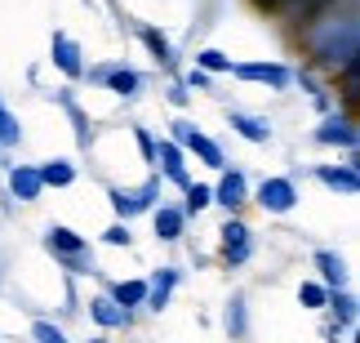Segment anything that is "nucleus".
Returning a JSON list of instances; mask_svg holds the SVG:
<instances>
[{
  "label": "nucleus",
  "instance_id": "obj_22",
  "mask_svg": "<svg viewBox=\"0 0 360 343\" xmlns=\"http://www.w3.org/2000/svg\"><path fill=\"white\" fill-rule=\"evenodd\" d=\"M107 299L124 312H138L147 299V277H129V281H107Z\"/></svg>",
  "mask_w": 360,
  "mask_h": 343
},
{
  "label": "nucleus",
  "instance_id": "obj_32",
  "mask_svg": "<svg viewBox=\"0 0 360 343\" xmlns=\"http://www.w3.org/2000/svg\"><path fill=\"white\" fill-rule=\"evenodd\" d=\"M134 134V147H138V156H143V166H156V130L151 125H129Z\"/></svg>",
  "mask_w": 360,
  "mask_h": 343
},
{
  "label": "nucleus",
  "instance_id": "obj_19",
  "mask_svg": "<svg viewBox=\"0 0 360 343\" xmlns=\"http://www.w3.org/2000/svg\"><path fill=\"white\" fill-rule=\"evenodd\" d=\"M36 174H40V187H53V192H63V187H72L76 178H80V166L72 156H49V161H36Z\"/></svg>",
  "mask_w": 360,
  "mask_h": 343
},
{
  "label": "nucleus",
  "instance_id": "obj_4",
  "mask_svg": "<svg viewBox=\"0 0 360 343\" xmlns=\"http://www.w3.org/2000/svg\"><path fill=\"white\" fill-rule=\"evenodd\" d=\"M298 201H302V197H298V183H294L289 174H267L258 187H249V205H258V210L271 214V218L289 214Z\"/></svg>",
  "mask_w": 360,
  "mask_h": 343
},
{
  "label": "nucleus",
  "instance_id": "obj_18",
  "mask_svg": "<svg viewBox=\"0 0 360 343\" xmlns=\"http://www.w3.org/2000/svg\"><path fill=\"white\" fill-rule=\"evenodd\" d=\"M227 130H236L245 143H254V147H267L276 139V130H271V120L267 116H258V112H227Z\"/></svg>",
  "mask_w": 360,
  "mask_h": 343
},
{
  "label": "nucleus",
  "instance_id": "obj_15",
  "mask_svg": "<svg viewBox=\"0 0 360 343\" xmlns=\"http://www.w3.org/2000/svg\"><path fill=\"white\" fill-rule=\"evenodd\" d=\"M311 178L329 192H338V197H356L360 192V166H311Z\"/></svg>",
  "mask_w": 360,
  "mask_h": 343
},
{
  "label": "nucleus",
  "instance_id": "obj_3",
  "mask_svg": "<svg viewBox=\"0 0 360 343\" xmlns=\"http://www.w3.org/2000/svg\"><path fill=\"white\" fill-rule=\"evenodd\" d=\"M311 143H316V147H334V152H356V147H360L356 112H347V107L325 112L321 120H316V130H311Z\"/></svg>",
  "mask_w": 360,
  "mask_h": 343
},
{
  "label": "nucleus",
  "instance_id": "obj_13",
  "mask_svg": "<svg viewBox=\"0 0 360 343\" xmlns=\"http://www.w3.org/2000/svg\"><path fill=\"white\" fill-rule=\"evenodd\" d=\"M134 36L143 40V49L151 54V63H156V67H165V72H178V54H174V40L165 36L156 23H138V27H134Z\"/></svg>",
  "mask_w": 360,
  "mask_h": 343
},
{
  "label": "nucleus",
  "instance_id": "obj_28",
  "mask_svg": "<svg viewBox=\"0 0 360 343\" xmlns=\"http://www.w3.org/2000/svg\"><path fill=\"white\" fill-rule=\"evenodd\" d=\"M231 54H223V49H214V45H205V49H196V63L191 67H200L205 76H231Z\"/></svg>",
  "mask_w": 360,
  "mask_h": 343
},
{
  "label": "nucleus",
  "instance_id": "obj_9",
  "mask_svg": "<svg viewBox=\"0 0 360 343\" xmlns=\"http://www.w3.org/2000/svg\"><path fill=\"white\" fill-rule=\"evenodd\" d=\"M151 170H156V174H160L169 187H178V192H183V187L191 183L187 152H183L178 143H169V139H156V166H151Z\"/></svg>",
  "mask_w": 360,
  "mask_h": 343
},
{
  "label": "nucleus",
  "instance_id": "obj_2",
  "mask_svg": "<svg viewBox=\"0 0 360 343\" xmlns=\"http://www.w3.org/2000/svg\"><path fill=\"white\" fill-rule=\"evenodd\" d=\"M40 245L58 258V263L72 272V277H94V245H89V237H80L76 227H67V223H49L45 227V237H40Z\"/></svg>",
  "mask_w": 360,
  "mask_h": 343
},
{
  "label": "nucleus",
  "instance_id": "obj_30",
  "mask_svg": "<svg viewBox=\"0 0 360 343\" xmlns=\"http://www.w3.org/2000/svg\"><path fill=\"white\" fill-rule=\"evenodd\" d=\"M325 299H329V290L316 277L311 281H298V304L307 308V312H325Z\"/></svg>",
  "mask_w": 360,
  "mask_h": 343
},
{
  "label": "nucleus",
  "instance_id": "obj_23",
  "mask_svg": "<svg viewBox=\"0 0 360 343\" xmlns=\"http://www.w3.org/2000/svg\"><path fill=\"white\" fill-rule=\"evenodd\" d=\"M183 152H187V156H196L200 166H205V170H214V174L227 166V152H223V143H218V139H210V134H205V130H200L196 139H191V143L183 147Z\"/></svg>",
  "mask_w": 360,
  "mask_h": 343
},
{
  "label": "nucleus",
  "instance_id": "obj_31",
  "mask_svg": "<svg viewBox=\"0 0 360 343\" xmlns=\"http://www.w3.org/2000/svg\"><path fill=\"white\" fill-rule=\"evenodd\" d=\"M98 241H103V245H112V250H129V245H134V227H129V223H120V218H112V223L98 232Z\"/></svg>",
  "mask_w": 360,
  "mask_h": 343
},
{
  "label": "nucleus",
  "instance_id": "obj_36",
  "mask_svg": "<svg viewBox=\"0 0 360 343\" xmlns=\"http://www.w3.org/2000/svg\"><path fill=\"white\" fill-rule=\"evenodd\" d=\"M85 343H112V339H107V335H94V339H85Z\"/></svg>",
  "mask_w": 360,
  "mask_h": 343
},
{
  "label": "nucleus",
  "instance_id": "obj_34",
  "mask_svg": "<svg viewBox=\"0 0 360 343\" xmlns=\"http://www.w3.org/2000/svg\"><path fill=\"white\" fill-rule=\"evenodd\" d=\"M165 103H169V107H178V112H187V107H191V94H187V85H183V80H169V85H165Z\"/></svg>",
  "mask_w": 360,
  "mask_h": 343
},
{
  "label": "nucleus",
  "instance_id": "obj_11",
  "mask_svg": "<svg viewBox=\"0 0 360 343\" xmlns=\"http://www.w3.org/2000/svg\"><path fill=\"white\" fill-rule=\"evenodd\" d=\"M85 312H89V321L98 325L103 335H116V330H134V312H124V308H116L112 299H107V290H98V294H89V304H85Z\"/></svg>",
  "mask_w": 360,
  "mask_h": 343
},
{
  "label": "nucleus",
  "instance_id": "obj_29",
  "mask_svg": "<svg viewBox=\"0 0 360 343\" xmlns=\"http://www.w3.org/2000/svg\"><path fill=\"white\" fill-rule=\"evenodd\" d=\"M27 335H32V343H72L63 325H58V321H49V317H36L32 325H27Z\"/></svg>",
  "mask_w": 360,
  "mask_h": 343
},
{
  "label": "nucleus",
  "instance_id": "obj_10",
  "mask_svg": "<svg viewBox=\"0 0 360 343\" xmlns=\"http://www.w3.org/2000/svg\"><path fill=\"white\" fill-rule=\"evenodd\" d=\"M183 285V272H178L174 263H165V268H156L147 277V299H143V312H151V317H160L165 308H169V299H174V290Z\"/></svg>",
  "mask_w": 360,
  "mask_h": 343
},
{
  "label": "nucleus",
  "instance_id": "obj_17",
  "mask_svg": "<svg viewBox=\"0 0 360 343\" xmlns=\"http://www.w3.org/2000/svg\"><path fill=\"white\" fill-rule=\"evenodd\" d=\"M5 187H9V197L18 201V205H36L40 197H45L36 166H9V170H5Z\"/></svg>",
  "mask_w": 360,
  "mask_h": 343
},
{
  "label": "nucleus",
  "instance_id": "obj_14",
  "mask_svg": "<svg viewBox=\"0 0 360 343\" xmlns=\"http://www.w3.org/2000/svg\"><path fill=\"white\" fill-rule=\"evenodd\" d=\"M103 89H107V94H116L120 103H138V99H143V89H147V76H143V72H134V67H124V63H112V67H107Z\"/></svg>",
  "mask_w": 360,
  "mask_h": 343
},
{
  "label": "nucleus",
  "instance_id": "obj_27",
  "mask_svg": "<svg viewBox=\"0 0 360 343\" xmlns=\"http://www.w3.org/2000/svg\"><path fill=\"white\" fill-rule=\"evenodd\" d=\"M214 205V187L210 183H196V178H191V183L183 187V205H178V210H183L187 218H200L205 210H210Z\"/></svg>",
  "mask_w": 360,
  "mask_h": 343
},
{
  "label": "nucleus",
  "instance_id": "obj_6",
  "mask_svg": "<svg viewBox=\"0 0 360 343\" xmlns=\"http://www.w3.org/2000/svg\"><path fill=\"white\" fill-rule=\"evenodd\" d=\"M218 245H223V263L227 268H245L254 258V232L240 214H227V223L218 227Z\"/></svg>",
  "mask_w": 360,
  "mask_h": 343
},
{
  "label": "nucleus",
  "instance_id": "obj_21",
  "mask_svg": "<svg viewBox=\"0 0 360 343\" xmlns=\"http://www.w3.org/2000/svg\"><path fill=\"white\" fill-rule=\"evenodd\" d=\"M223 330L236 343L249 339V299H245V290H231L227 294V304H223Z\"/></svg>",
  "mask_w": 360,
  "mask_h": 343
},
{
  "label": "nucleus",
  "instance_id": "obj_24",
  "mask_svg": "<svg viewBox=\"0 0 360 343\" xmlns=\"http://www.w3.org/2000/svg\"><path fill=\"white\" fill-rule=\"evenodd\" d=\"M107 205H112V214L120 218V223H134L138 214H147L134 187H107Z\"/></svg>",
  "mask_w": 360,
  "mask_h": 343
},
{
  "label": "nucleus",
  "instance_id": "obj_35",
  "mask_svg": "<svg viewBox=\"0 0 360 343\" xmlns=\"http://www.w3.org/2000/svg\"><path fill=\"white\" fill-rule=\"evenodd\" d=\"M178 80L187 85V94H196V89H205V94H210V89H214V76H205L200 67H187V72L178 76Z\"/></svg>",
  "mask_w": 360,
  "mask_h": 343
},
{
  "label": "nucleus",
  "instance_id": "obj_26",
  "mask_svg": "<svg viewBox=\"0 0 360 343\" xmlns=\"http://www.w3.org/2000/svg\"><path fill=\"white\" fill-rule=\"evenodd\" d=\"M13 147H22V120L0 94V152H13Z\"/></svg>",
  "mask_w": 360,
  "mask_h": 343
},
{
  "label": "nucleus",
  "instance_id": "obj_5",
  "mask_svg": "<svg viewBox=\"0 0 360 343\" xmlns=\"http://www.w3.org/2000/svg\"><path fill=\"white\" fill-rule=\"evenodd\" d=\"M231 76L245 85H267V89H289L294 85V67L281 58H249V63H231Z\"/></svg>",
  "mask_w": 360,
  "mask_h": 343
},
{
  "label": "nucleus",
  "instance_id": "obj_33",
  "mask_svg": "<svg viewBox=\"0 0 360 343\" xmlns=\"http://www.w3.org/2000/svg\"><path fill=\"white\" fill-rule=\"evenodd\" d=\"M196 134H200V125H196L191 116H174V120H169V134H165V139L178 143V147H187L191 139H196Z\"/></svg>",
  "mask_w": 360,
  "mask_h": 343
},
{
  "label": "nucleus",
  "instance_id": "obj_7",
  "mask_svg": "<svg viewBox=\"0 0 360 343\" xmlns=\"http://www.w3.org/2000/svg\"><path fill=\"white\" fill-rule=\"evenodd\" d=\"M210 187H214V205H218V210H227V214H240L245 205H249V174L240 166H223Z\"/></svg>",
  "mask_w": 360,
  "mask_h": 343
},
{
  "label": "nucleus",
  "instance_id": "obj_8",
  "mask_svg": "<svg viewBox=\"0 0 360 343\" xmlns=\"http://www.w3.org/2000/svg\"><path fill=\"white\" fill-rule=\"evenodd\" d=\"M49 63L58 67L72 85H76V80H85V67H89L85 63V49H80V40L72 32H53L49 36Z\"/></svg>",
  "mask_w": 360,
  "mask_h": 343
},
{
  "label": "nucleus",
  "instance_id": "obj_1",
  "mask_svg": "<svg viewBox=\"0 0 360 343\" xmlns=\"http://www.w3.org/2000/svg\"><path fill=\"white\" fill-rule=\"evenodd\" d=\"M307 54L316 67H329V72H338V67L356 63V45H360V27L356 18H321V23H307Z\"/></svg>",
  "mask_w": 360,
  "mask_h": 343
},
{
  "label": "nucleus",
  "instance_id": "obj_25",
  "mask_svg": "<svg viewBox=\"0 0 360 343\" xmlns=\"http://www.w3.org/2000/svg\"><path fill=\"white\" fill-rule=\"evenodd\" d=\"M53 99H58V103L67 107V116H72V125H76V147H80V152H89V143H94V130H89V116L80 112V103L72 99V89H58Z\"/></svg>",
  "mask_w": 360,
  "mask_h": 343
},
{
  "label": "nucleus",
  "instance_id": "obj_12",
  "mask_svg": "<svg viewBox=\"0 0 360 343\" xmlns=\"http://www.w3.org/2000/svg\"><path fill=\"white\" fill-rule=\"evenodd\" d=\"M311 268H316V281H321L325 290H352L347 258L338 250H311Z\"/></svg>",
  "mask_w": 360,
  "mask_h": 343
},
{
  "label": "nucleus",
  "instance_id": "obj_16",
  "mask_svg": "<svg viewBox=\"0 0 360 343\" xmlns=\"http://www.w3.org/2000/svg\"><path fill=\"white\" fill-rule=\"evenodd\" d=\"M151 232H156L160 245H178V241H183V232H187V214L178 210V205L160 201L156 210H151Z\"/></svg>",
  "mask_w": 360,
  "mask_h": 343
},
{
  "label": "nucleus",
  "instance_id": "obj_20",
  "mask_svg": "<svg viewBox=\"0 0 360 343\" xmlns=\"http://www.w3.org/2000/svg\"><path fill=\"white\" fill-rule=\"evenodd\" d=\"M325 317H329V325H334V330L352 335V330H356V317H360L356 294H352V290H329V299H325Z\"/></svg>",
  "mask_w": 360,
  "mask_h": 343
}]
</instances>
